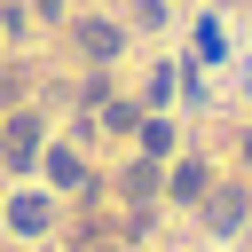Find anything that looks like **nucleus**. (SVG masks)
Instances as JSON below:
<instances>
[{"instance_id":"obj_1","label":"nucleus","mask_w":252,"mask_h":252,"mask_svg":"<svg viewBox=\"0 0 252 252\" xmlns=\"http://www.w3.org/2000/svg\"><path fill=\"white\" fill-rule=\"evenodd\" d=\"M244 213H252V189H236V181H228V189H205V228H213V236H236Z\"/></svg>"},{"instance_id":"obj_2","label":"nucleus","mask_w":252,"mask_h":252,"mask_svg":"<svg viewBox=\"0 0 252 252\" xmlns=\"http://www.w3.org/2000/svg\"><path fill=\"white\" fill-rule=\"evenodd\" d=\"M71 47H79L87 63H110V55L126 47V32H118V24H102V16H79V24H71Z\"/></svg>"},{"instance_id":"obj_3","label":"nucleus","mask_w":252,"mask_h":252,"mask_svg":"<svg viewBox=\"0 0 252 252\" xmlns=\"http://www.w3.org/2000/svg\"><path fill=\"white\" fill-rule=\"evenodd\" d=\"M0 165H16V173L39 165V118H8L0 126Z\"/></svg>"},{"instance_id":"obj_4","label":"nucleus","mask_w":252,"mask_h":252,"mask_svg":"<svg viewBox=\"0 0 252 252\" xmlns=\"http://www.w3.org/2000/svg\"><path fill=\"white\" fill-rule=\"evenodd\" d=\"M118 197H126V205H150V197H158V165H150V158H134V165L118 173Z\"/></svg>"},{"instance_id":"obj_5","label":"nucleus","mask_w":252,"mask_h":252,"mask_svg":"<svg viewBox=\"0 0 252 252\" xmlns=\"http://www.w3.org/2000/svg\"><path fill=\"white\" fill-rule=\"evenodd\" d=\"M8 220H16L24 236H47V228H55V205H47V197H16V205H8Z\"/></svg>"},{"instance_id":"obj_6","label":"nucleus","mask_w":252,"mask_h":252,"mask_svg":"<svg viewBox=\"0 0 252 252\" xmlns=\"http://www.w3.org/2000/svg\"><path fill=\"white\" fill-rule=\"evenodd\" d=\"M205 189H213V173H205L197 158H189V165H173V197H181V205H205Z\"/></svg>"},{"instance_id":"obj_7","label":"nucleus","mask_w":252,"mask_h":252,"mask_svg":"<svg viewBox=\"0 0 252 252\" xmlns=\"http://www.w3.org/2000/svg\"><path fill=\"white\" fill-rule=\"evenodd\" d=\"M47 173H55V189H87V165H79L71 150H55V158H47Z\"/></svg>"},{"instance_id":"obj_8","label":"nucleus","mask_w":252,"mask_h":252,"mask_svg":"<svg viewBox=\"0 0 252 252\" xmlns=\"http://www.w3.org/2000/svg\"><path fill=\"white\" fill-rule=\"evenodd\" d=\"M102 126H110V134H142V110H134V102H110Z\"/></svg>"},{"instance_id":"obj_9","label":"nucleus","mask_w":252,"mask_h":252,"mask_svg":"<svg viewBox=\"0 0 252 252\" xmlns=\"http://www.w3.org/2000/svg\"><path fill=\"white\" fill-rule=\"evenodd\" d=\"M142 150L158 158V150H173V126H158V118H142Z\"/></svg>"},{"instance_id":"obj_10","label":"nucleus","mask_w":252,"mask_h":252,"mask_svg":"<svg viewBox=\"0 0 252 252\" xmlns=\"http://www.w3.org/2000/svg\"><path fill=\"white\" fill-rule=\"evenodd\" d=\"M126 8H134V24H142V32H150V24H165V0H126Z\"/></svg>"},{"instance_id":"obj_11","label":"nucleus","mask_w":252,"mask_h":252,"mask_svg":"<svg viewBox=\"0 0 252 252\" xmlns=\"http://www.w3.org/2000/svg\"><path fill=\"white\" fill-rule=\"evenodd\" d=\"M244 158H252V134H244Z\"/></svg>"},{"instance_id":"obj_12","label":"nucleus","mask_w":252,"mask_h":252,"mask_svg":"<svg viewBox=\"0 0 252 252\" xmlns=\"http://www.w3.org/2000/svg\"><path fill=\"white\" fill-rule=\"evenodd\" d=\"M87 252H110V244H87Z\"/></svg>"}]
</instances>
